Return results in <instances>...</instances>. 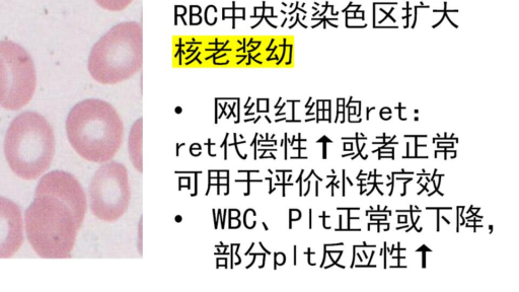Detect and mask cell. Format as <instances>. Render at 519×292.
Here are the masks:
<instances>
[{"label": "cell", "mask_w": 519, "mask_h": 292, "mask_svg": "<svg viewBox=\"0 0 519 292\" xmlns=\"http://www.w3.org/2000/svg\"><path fill=\"white\" fill-rule=\"evenodd\" d=\"M335 232H361V229H336Z\"/></svg>", "instance_id": "cell-19"}, {"label": "cell", "mask_w": 519, "mask_h": 292, "mask_svg": "<svg viewBox=\"0 0 519 292\" xmlns=\"http://www.w3.org/2000/svg\"><path fill=\"white\" fill-rule=\"evenodd\" d=\"M467 228H473L474 229V233L477 232V229L478 228H484L482 225L481 226H477V225H474V226H471V225H465Z\"/></svg>", "instance_id": "cell-34"}, {"label": "cell", "mask_w": 519, "mask_h": 292, "mask_svg": "<svg viewBox=\"0 0 519 292\" xmlns=\"http://www.w3.org/2000/svg\"><path fill=\"white\" fill-rule=\"evenodd\" d=\"M372 177H373V172H369V175H368L366 181L372 180Z\"/></svg>", "instance_id": "cell-44"}, {"label": "cell", "mask_w": 519, "mask_h": 292, "mask_svg": "<svg viewBox=\"0 0 519 292\" xmlns=\"http://www.w3.org/2000/svg\"><path fill=\"white\" fill-rule=\"evenodd\" d=\"M288 38L268 36L181 37L174 41V64L181 67L268 68L290 65Z\"/></svg>", "instance_id": "cell-1"}, {"label": "cell", "mask_w": 519, "mask_h": 292, "mask_svg": "<svg viewBox=\"0 0 519 292\" xmlns=\"http://www.w3.org/2000/svg\"><path fill=\"white\" fill-rule=\"evenodd\" d=\"M453 207H426V210H453Z\"/></svg>", "instance_id": "cell-14"}, {"label": "cell", "mask_w": 519, "mask_h": 292, "mask_svg": "<svg viewBox=\"0 0 519 292\" xmlns=\"http://www.w3.org/2000/svg\"><path fill=\"white\" fill-rule=\"evenodd\" d=\"M356 249H357V248H356V246L354 245V246H353V260H352V264H351V266H350L351 269L354 268V265H355V262H356V253H357V252H356Z\"/></svg>", "instance_id": "cell-20"}, {"label": "cell", "mask_w": 519, "mask_h": 292, "mask_svg": "<svg viewBox=\"0 0 519 292\" xmlns=\"http://www.w3.org/2000/svg\"><path fill=\"white\" fill-rule=\"evenodd\" d=\"M378 266L377 265H372V264H366V265H357L355 264L354 265V268H377Z\"/></svg>", "instance_id": "cell-17"}, {"label": "cell", "mask_w": 519, "mask_h": 292, "mask_svg": "<svg viewBox=\"0 0 519 292\" xmlns=\"http://www.w3.org/2000/svg\"><path fill=\"white\" fill-rule=\"evenodd\" d=\"M327 248H328L327 245H325V246H324V258H323V262H322V265H321L322 268L324 267V264H325V262H326V258H327V251H328Z\"/></svg>", "instance_id": "cell-30"}, {"label": "cell", "mask_w": 519, "mask_h": 292, "mask_svg": "<svg viewBox=\"0 0 519 292\" xmlns=\"http://www.w3.org/2000/svg\"><path fill=\"white\" fill-rule=\"evenodd\" d=\"M51 196L65 203L72 211L79 229L82 228L87 213L88 203L80 182L64 171H53L39 182L35 197Z\"/></svg>", "instance_id": "cell-8"}, {"label": "cell", "mask_w": 519, "mask_h": 292, "mask_svg": "<svg viewBox=\"0 0 519 292\" xmlns=\"http://www.w3.org/2000/svg\"><path fill=\"white\" fill-rule=\"evenodd\" d=\"M320 217L323 218V227H324V229L331 230L332 229L331 227H327L326 226V219L327 218L325 216H322V215Z\"/></svg>", "instance_id": "cell-35"}, {"label": "cell", "mask_w": 519, "mask_h": 292, "mask_svg": "<svg viewBox=\"0 0 519 292\" xmlns=\"http://www.w3.org/2000/svg\"><path fill=\"white\" fill-rule=\"evenodd\" d=\"M342 176H343V180H342V184H343V192H342V196L345 197V181H346V170H343L342 171Z\"/></svg>", "instance_id": "cell-16"}, {"label": "cell", "mask_w": 519, "mask_h": 292, "mask_svg": "<svg viewBox=\"0 0 519 292\" xmlns=\"http://www.w3.org/2000/svg\"><path fill=\"white\" fill-rule=\"evenodd\" d=\"M128 153L133 167L139 173H142V118H139L131 127L128 138Z\"/></svg>", "instance_id": "cell-10"}, {"label": "cell", "mask_w": 519, "mask_h": 292, "mask_svg": "<svg viewBox=\"0 0 519 292\" xmlns=\"http://www.w3.org/2000/svg\"><path fill=\"white\" fill-rule=\"evenodd\" d=\"M24 242V221L20 207L0 196V259L12 258Z\"/></svg>", "instance_id": "cell-9"}, {"label": "cell", "mask_w": 519, "mask_h": 292, "mask_svg": "<svg viewBox=\"0 0 519 292\" xmlns=\"http://www.w3.org/2000/svg\"><path fill=\"white\" fill-rule=\"evenodd\" d=\"M466 222L477 224V223H481V222H482V219H472V218H470V219H467Z\"/></svg>", "instance_id": "cell-32"}, {"label": "cell", "mask_w": 519, "mask_h": 292, "mask_svg": "<svg viewBox=\"0 0 519 292\" xmlns=\"http://www.w3.org/2000/svg\"><path fill=\"white\" fill-rule=\"evenodd\" d=\"M316 196H319V182H316Z\"/></svg>", "instance_id": "cell-42"}, {"label": "cell", "mask_w": 519, "mask_h": 292, "mask_svg": "<svg viewBox=\"0 0 519 292\" xmlns=\"http://www.w3.org/2000/svg\"><path fill=\"white\" fill-rule=\"evenodd\" d=\"M406 149H407V155L406 156H410V142L406 143Z\"/></svg>", "instance_id": "cell-38"}, {"label": "cell", "mask_w": 519, "mask_h": 292, "mask_svg": "<svg viewBox=\"0 0 519 292\" xmlns=\"http://www.w3.org/2000/svg\"><path fill=\"white\" fill-rule=\"evenodd\" d=\"M26 233L41 258H69L79 227L70 208L51 196L35 197L25 214Z\"/></svg>", "instance_id": "cell-4"}, {"label": "cell", "mask_w": 519, "mask_h": 292, "mask_svg": "<svg viewBox=\"0 0 519 292\" xmlns=\"http://www.w3.org/2000/svg\"><path fill=\"white\" fill-rule=\"evenodd\" d=\"M422 251L432 253L433 251L429 249L426 245H422L419 249L416 250V253H420Z\"/></svg>", "instance_id": "cell-18"}, {"label": "cell", "mask_w": 519, "mask_h": 292, "mask_svg": "<svg viewBox=\"0 0 519 292\" xmlns=\"http://www.w3.org/2000/svg\"><path fill=\"white\" fill-rule=\"evenodd\" d=\"M332 173L335 175V174H336V171L332 169Z\"/></svg>", "instance_id": "cell-56"}, {"label": "cell", "mask_w": 519, "mask_h": 292, "mask_svg": "<svg viewBox=\"0 0 519 292\" xmlns=\"http://www.w3.org/2000/svg\"><path fill=\"white\" fill-rule=\"evenodd\" d=\"M423 179H424V177H421V176H420V178H419V180H418L417 183H418V184H421V182H422Z\"/></svg>", "instance_id": "cell-49"}, {"label": "cell", "mask_w": 519, "mask_h": 292, "mask_svg": "<svg viewBox=\"0 0 519 292\" xmlns=\"http://www.w3.org/2000/svg\"><path fill=\"white\" fill-rule=\"evenodd\" d=\"M346 180L348 181V183H349L350 186H353V185H354L353 182L351 181V179H350L349 177H346Z\"/></svg>", "instance_id": "cell-47"}, {"label": "cell", "mask_w": 519, "mask_h": 292, "mask_svg": "<svg viewBox=\"0 0 519 292\" xmlns=\"http://www.w3.org/2000/svg\"><path fill=\"white\" fill-rule=\"evenodd\" d=\"M354 155H355L354 153L342 155V158L353 157Z\"/></svg>", "instance_id": "cell-46"}, {"label": "cell", "mask_w": 519, "mask_h": 292, "mask_svg": "<svg viewBox=\"0 0 519 292\" xmlns=\"http://www.w3.org/2000/svg\"><path fill=\"white\" fill-rule=\"evenodd\" d=\"M11 87V77L8 64L0 54V106L5 103Z\"/></svg>", "instance_id": "cell-11"}, {"label": "cell", "mask_w": 519, "mask_h": 292, "mask_svg": "<svg viewBox=\"0 0 519 292\" xmlns=\"http://www.w3.org/2000/svg\"><path fill=\"white\" fill-rule=\"evenodd\" d=\"M493 228H494L493 226H489L490 234L493 233Z\"/></svg>", "instance_id": "cell-50"}, {"label": "cell", "mask_w": 519, "mask_h": 292, "mask_svg": "<svg viewBox=\"0 0 519 292\" xmlns=\"http://www.w3.org/2000/svg\"><path fill=\"white\" fill-rule=\"evenodd\" d=\"M342 221H343V217H342V215L340 214V215H339V229H342Z\"/></svg>", "instance_id": "cell-40"}, {"label": "cell", "mask_w": 519, "mask_h": 292, "mask_svg": "<svg viewBox=\"0 0 519 292\" xmlns=\"http://www.w3.org/2000/svg\"><path fill=\"white\" fill-rule=\"evenodd\" d=\"M436 232H440V210H437V225Z\"/></svg>", "instance_id": "cell-22"}, {"label": "cell", "mask_w": 519, "mask_h": 292, "mask_svg": "<svg viewBox=\"0 0 519 292\" xmlns=\"http://www.w3.org/2000/svg\"><path fill=\"white\" fill-rule=\"evenodd\" d=\"M387 178H388L389 181L392 180V177L390 175H387Z\"/></svg>", "instance_id": "cell-54"}, {"label": "cell", "mask_w": 519, "mask_h": 292, "mask_svg": "<svg viewBox=\"0 0 519 292\" xmlns=\"http://www.w3.org/2000/svg\"><path fill=\"white\" fill-rule=\"evenodd\" d=\"M440 218H442L443 221L446 222L448 225H451V222L449 221V219L447 218V216H440Z\"/></svg>", "instance_id": "cell-36"}, {"label": "cell", "mask_w": 519, "mask_h": 292, "mask_svg": "<svg viewBox=\"0 0 519 292\" xmlns=\"http://www.w3.org/2000/svg\"><path fill=\"white\" fill-rule=\"evenodd\" d=\"M337 210H339V211L340 210H347V211L348 210H351V211L352 210H360V207H349V208L348 207H337Z\"/></svg>", "instance_id": "cell-27"}, {"label": "cell", "mask_w": 519, "mask_h": 292, "mask_svg": "<svg viewBox=\"0 0 519 292\" xmlns=\"http://www.w3.org/2000/svg\"><path fill=\"white\" fill-rule=\"evenodd\" d=\"M471 212H473V209H472V207L470 206V208H469V210L467 211V213H471Z\"/></svg>", "instance_id": "cell-52"}, {"label": "cell", "mask_w": 519, "mask_h": 292, "mask_svg": "<svg viewBox=\"0 0 519 292\" xmlns=\"http://www.w3.org/2000/svg\"><path fill=\"white\" fill-rule=\"evenodd\" d=\"M361 176L366 177V174L363 173V170H360L358 176L356 177V180H358Z\"/></svg>", "instance_id": "cell-41"}, {"label": "cell", "mask_w": 519, "mask_h": 292, "mask_svg": "<svg viewBox=\"0 0 519 292\" xmlns=\"http://www.w3.org/2000/svg\"><path fill=\"white\" fill-rule=\"evenodd\" d=\"M407 228H409L408 225L403 226V227H400V228H396V230H397V231H401V230H406Z\"/></svg>", "instance_id": "cell-45"}, {"label": "cell", "mask_w": 519, "mask_h": 292, "mask_svg": "<svg viewBox=\"0 0 519 292\" xmlns=\"http://www.w3.org/2000/svg\"><path fill=\"white\" fill-rule=\"evenodd\" d=\"M5 155L21 179L36 180L48 171L55 155V135L46 118L31 111L15 118L6 134Z\"/></svg>", "instance_id": "cell-3"}, {"label": "cell", "mask_w": 519, "mask_h": 292, "mask_svg": "<svg viewBox=\"0 0 519 292\" xmlns=\"http://www.w3.org/2000/svg\"><path fill=\"white\" fill-rule=\"evenodd\" d=\"M403 159H404V160H406V159H425V160H427L428 157H422V156H404Z\"/></svg>", "instance_id": "cell-25"}, {"label": "cell", "mask_w": 519, "mask_h": 292, "mask_svg": "<svg viewBox=\"0 0 519 292\" xmlns=\"http://www.w3.org/2000/svg\"><path fill=\"white\" fill-rule=\"evenodd\" d=\"M390 186H392V181L389 184H387V187H390Z\"/></svg>", "instance_id": "cell-55"}, {"label": "cell", "mask_w": 519, "mask_h": 292, "mask_svg": "<svg viewBox=\"0 0 519 292\" xmlns=\"http://www.w3.org/2000/svg\"><path fill=\"white\" fill-rule=\"evenodd\" d=\"M142 30L136 23L112 28L93 47L89 58L92 78L103 85L131 79L142 68Z\"/></svg>", "instance_id": "cell-5"}, {"label": "cell", "mask_w": 519, "mask_h": 292, "mask_svg": "<svg viewBox=\"0 0 519 292\" xmlns=\"http://www.w3.org/2000/svg\"><path fill=\"white\" fill-rule=\"evenodd\" d=\"M375 254H376V252L373 251V252H372V256H370V258H369V260H368V264H372V261H373V259H374Z\"/></svg>", "instance_id": "cell-37"}, {"label": "cell", "mask_w": 519, "mask_h": 292, "mask_svg": "<svg viewBox=\"0 0 519 292\" xmlns=\"http://www.w3.org/2000/svg\"><path fill=\"white\" fill-rule=\"evenodd\" d=\"M327 142H323V159L327 160Z\"/></svg>", "instance_id": "cell-23"}, {"label": "cell", "mask_w": 519, "mask_h": 292, "mask_svg": "<svg viewBox=\"0 0 519 292\" xmlns=\"http://www.w3.org/2000/svg\"><path fill=\"white\" fill-rule=\"evenodd\" d=\"M356 254H357L359 261L362 263L363 262L362 257L360 256V254H358V253H356Z\"/></svg>", "instance_id": "cell-48"}, {"label": "cell", "mask_w": 519, "mask_h": 292, "mask_svg": "<svg viewBox=\"0 0 519 292\" xmlns=\"http://www.w3.org/2000/svg\"><path fill=\"white\" fill-rule=\"evenodd\" d=\"M420 253H422V268L425 269L426 268V253L427 252L422 251Z\"/></svg>", "instance_id": "cell-26"}, {"label": "cell", "mask_w": 519, "mask_h": 292, "mask_svg": "<svg viewBox=\"0 0 519 292\" xmlns=\"http://www.w3.org/2000/svg\"><path fill=\"white\" fill-rule=\"evenodd\" d=\"M352 219H356V221H359L360 217H352L351 216V210H348V216H347V229H350L351 221Z\"/></svg>", "instance_id": "cell-13"}, {"label": "cell", "mask_w": 519, "mask_h": 292, "mask_svg": "<svg viewBox=\"0 0 519 292\" xmlns=\"http://www.w3.org/2000/svg\"><path fill=\"white\" fill-rule=\"evenodd\" d=\"M375 110H376V107H373V108H366V120H367V121L369 120V114H370V112L375 111Z\"/></svg>", "instance_id": "cell-31"}, {"label": "cell", "mask_w": 519, "mask_h": 292, "mask_svg": "<svg viewBox=\"0 0 519 292\" xmlns=\"http://www.w3.org/2000/svg\"><path fill=\"white\" fill-rule=\"evenodd\" d=\"M0 54L8 64L11 77L9 95L3 107L10 111H19L31 102L35 94L36 67L28 51L13 41H0Z\"/></svg>", "instance_id": "cell-7"}, {"label": "cell", "mask_w": 519, "mask_h": 292, "mask_svg": "<svg viewBox=\"0 0 519 292\" xmlns=\"http://www.w3.org/2000/svg\"><path fill=\"white\" fill-rule=\"evenodd\" d=\"M441 144H449V145H451V144H455V142L454 141H449V140H446V141L443 140V141H438L437 142V145H441Z\"/></svg>", "instance_id": "cell-33"}, {"label": "cell", "mask_w": 519, "mask_h": 292, "mask_svg": "<svg viewBox=\"0 0 519 292\" xmlns=\"http://www.w3.org/2000/svg\"><path fill=\"white\" fill-rule=\"evenodd\" d=\"M362 252H363V255H364L365 259H367L368 256H367L366 252L364 250Z\"/></svg>", "instance_id": "cell-51"}, {"label": "cell", "mask_w": 519, "mask_h": 292, "mask_svg": "<svg viewBox=\"0 0 519 292\" xmlns=\"http://www.w3.org/2000/svg\"><path fill=\"white\" fill-rule=\"evenodd\" d=\"M405 138H427V135H404Z\"/></svg>", "instance_id": "cell-28"}, {"label": "cell", "mask_w": 519, "mask_h": 292, "mask_svg": "<svg viewBox=\"0 0 519 292\" xmlns=\"http://www.w3.org/2000/svg\"><path fill=\"white\" fill-rule=\"evenodd\" d=\"M415 121H419V118H418V117H415Z\"/></svg>", "instance_id": "cell-57"}, {"label": "cell", "mask_w": 519, "mask_h": 292, "mask_svg": "<svg viewBox=\"0 0 519 292\" xmlns=\"http://www.w3.org/2000/svg\"><path fill=\"white\" fill-rule=\"evenodd\" d=\"M319 143L327 142V143H333V140L330 139L328 136L324 135L320 140H318Z\"/></svg>", "instance_id": "cell-21"}, {"label": "cell", "mask_w": 519, "mask_h": 292, "mask_svg": "<svg viewBox=\"0 0 519 292\" xmlns=\"http://www.w3.org/2000/svg\"><path fill=\"white\" fill-rule=\"evenodd\" d=\"M413 180L412 177H410L408 180L404 182V192L401 194V197H405L407 195V185L409 182Z\"/></svg>", "instance_id": "cell-15"}, {"label": "cell", "mask_w": 519, "mask_h": 292, "mask_svg": "<svg viewBox=\"0 0 519 292\" xmlns=\"http://www.w3.org/2000/svg\"><path fill=\"white\" fill-rule=\"evenodd\" d=\"M383 254H384V249H381V251H380V256L382 257Z\"/></svg>", "instance_id": "cell-53"}, {"label": "cell", "mask_w": 519, "mask_h": 292, "mask_svg": "<svg viewBox=\"0 0 519 292\" xmlns=\"http://www.w3.org/2000/svg\"><path fill=\"white\" fill-rule=\"evenodd\" d=\"M97 4L108 11H122L126 9L133 0H96Z\"/></svg>", "instance_id": "cell-12"}, {"label": "cell", "mask_w": 519, "mask_h": 292, "mask_svg": "<svg viewBox=\"0 0 519 292\" xmlns=\"http://www.w3.org/2000/svg\"><path fill=\"white\" fill-rule=\"evenodd\" d=\"M336 246H344V243H338V244H327V247H336Z\"/></svg>", "instance_id": "cell-39"}, {"label": "cell", "mask_w": 519, "mask_h": 292, "mask_svg": "<svg viewBox=\"0 0 519 292\" xmlns=\"http://www.w3.org/2000/svg\"><path fill=\"white\" fill-rule=\"evenodd\" d=\"M66 133L73 150L83 159L105 164L121 148L124 125L111 104L90 99L71 109L66 120Z\"/></svg>", "instance_id": "cell-2"}, {"label": "cell", "mask_w": 519, "mask_h": 292, "mask_svg": "<svg viewBox=\"0 0 519 292\" xmlns=\"http://www.w3.org/2000/svg\"><path fill=\"white\" fill-rule=\"evenodd\" d=\"M428 184H429V183H426L425 185H421V187H423V188H422V190H421L420 192L417 193L418 196H420L424 191H426V192L429 193V190H428V188H427V187H428Z\"/></svg>", "instance_id": "cell-29"}, {"label": "cell", "mask_w": 519, "mask_h": 292, "mask_svg": "<svg viewBox=\"0 0 519 292\" xmlns=\"http://www.w3.org/2000/svg\"><path fill=\"white\" fill-rule=\"evenodd\" d=\"M395 250H396V246L393 245L391 251L389 252V254H390L391 256H393Z\"/></svg>", "instance_id": "cell-43"}, {"label": "cell", "mask_w": 519, "mask_h": 292, "mask_svg": "<svg viewBox=\"0 0 519 292\" xmlns=\"http://www.w3.org/2000/svg\"><path fill=\"white\" fill-rule=\"evenodd\" d=\"M130 200L127 168L117 162L103 165L94 175L90 185L93 214L100 221L117 222L127 212Z\"/></svg>", "instance_id": "cell-6"}, {"label": "cell", "mask_w": 519, "mask_h": 292, "mask_svg": "<svg viewBox=\"0 0 519 292\" xmlns=\"http://www.w3.org/2000/svg\"><path fill=\"white\" fill-rule=\"evenodd\" d=\"M329 119H328V122L329 123H332V101L329 100Z\"/></svg>", "instance_id": "cell-24"}]
</instances>
